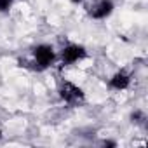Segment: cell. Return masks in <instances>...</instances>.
Listing matches in <instances>:
<instances>
[{
  "label": "cell",
  "instance_id": "6da1fadb",
  "mask_svg": "<svg viewBox=\"0 0 148 148\" xmlns=\"http://www.w3.org/2000/svg\"><path fill=\"white\" fill-rule=\"evenodd\" d=\"M32 59H33V64L37 70L45 71L58 63V51L54 49V45L42 42L32 49Z\"/></svg>",
  "mask_w": 148,
  "mask_h": 148
},
{
  "label": "cell",
  "instance_id": "7a4b0ae2",
  "mask_svg": "<svg viewBox=\"0 0 148 148\" xmlns=\"http://www.w3.org/2000/svg\"><path fill=\"white\" fill-rule=\"evenodd\" d=\"M58 96L68 106H79V105H82L86 101L84 89L79 84L71 82V80H61L59 82V86H58Z\"/></svg>",
  "mask_w": 148,
  "mask_h": 148
},
{
  "label": "cell",
  "instance_id": "3957f363",
  "mask_svg": "<svg viewBox=\"0 0 148 148\" xmlns=\"http://www.w3.org/2000/svg\"><path fill=\"white\" fill-rule=\"evenodd\" d=\"M87 58V49L82 44L77 42H68L58 51V63L63 66H73L79 64Z\"/></svg>",
  "mask_w": 148,
  "mask_h": 148
},
{
  "label": "cell",
  "instance_id": "277c9868",
  "mask_svg": "<svg viewBox=\"0 0 148 148\" xmlns=\"http://www.w3.org/2000/svg\"><path fill=\"white\" fill-rule=\"evenodd\" d=\"M113 11H115L113 0H96L89 9V18L94 21H105L113 14Z\"/></svg>",
  "mask_w": 148,
  "mask_h": 148
},
{
  "label": "cell",
  "instance_id": "5b68a950",
  "mask_svg": "<svg viewBox=\"0 0 148 148\" xmlns=\"http://www.w3.org/2000/svg\"><path fill=\"white\" fill-rule=\"evenodd\" d=\"M131 82H132V75L125 70H117L113 75L108 79V87L112 91H117V92H124L131 87Z\"/></svg>",
  "mask_w": 148,
  "mask_h": 148
},
{
  "label": "cell",
  "instance_id": "8992f818",
  "mask_svg": "<svg viewBox=\"0 0 148 148\" xmlns=\"http://www.w3.org/2000/svg\"><path fill=\"white\" fill-rule=\"evenodd\" d=\"M16 0H0V14H7L14 7Z\"/></svg>",
  "mask_w": 148,
  "mask_h": 148
},
{
  "label": "cell",
  "instance_id": "52a82bcc",
  "mask_svg": "<svg viewBox=\"0 0 148 148\" xmlns=\"http://www.w3.org/2000/svg\"><path fill=\"white\" fill-rule=\"evenodd\" d=\"M131 119H132V122H136V124H143L146 117H145V113H143V112H139V110H138V112H134V113L131 115Z\"/></svg>",
  "mask_w": 148,
  "mask_h": 148
},
{
  "label": "cell",
  "instance_id": "ba28073f",
  "mask_svg": "<svg viewBox=\"0 0 148 148\" xmlns=\"http://www.w3.org/2000/svg\"><path fill=\"white\" fill-rule=\"evenodd\" d=\"M103 145H105V146H117V141H110V139H105V141H103Z\"/></svg>",
  "mask_w": 148,
  "mask_h": 148
},
{
  "label": "cell",
  "instance_id": "9c48e42d",
  "mask_svg": "<svg viewBox=\"0 0 148 148\" xmlns=\"http://www.w3.org/2000/svg\"><path fill=\"white\" fill-rule=\"evenodd\" d=\"M4 138V129H2V125H0V139Z\"/></svg>",
  "mask_w": 148,
  "mask_h": 148
},
{
  "label": "cell",
  "instance_id": "30bf717a",
  "mask_svg": "<svg viewBox=\"0 0 148 148\" xmlns=\"http://www.w3.org/2000/svg\"><path fill=\"white\" fill-rule=\"evenodd\" d=\"M71 2H75V4H77V2H80V0H71Z\"/></svg>",
  "mask_w": 148,
  "mask_h": 148
}]
</instances>
